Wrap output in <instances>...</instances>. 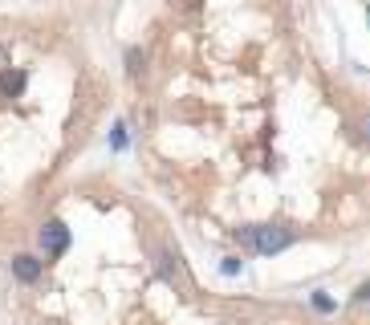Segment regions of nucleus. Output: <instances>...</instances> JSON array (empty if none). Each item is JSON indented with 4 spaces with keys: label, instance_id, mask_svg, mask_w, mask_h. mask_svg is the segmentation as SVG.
Instances as JSON below:
<instances>
[{
    "label": "nucleus",
    "instance_id": "obj_7",
    "mask_svg": "<svg viewBox=\"0 0 370 325\" xmlns=\"http://www.w3.org/2000/svg\"><path fill=\"white\" fill-rule=\"evenodd\" d=\"M313 305H318V309H322V313H330V309H334V301H330V297H325V293H318V297H313Z\"/></svg>",
    "mask_w": 370,
    "mask_h": 325
},
{
    "label": "nucleus",
    "instance_id": "obj_1",
    "mask_svg": "<svg viewBox=\"0 0 370 325\" xmlns=\"http://www.w3.org/2000/svg\"><path fill=\"white\" fill-rule=\"evenodd\" d=\"M244 240H253V248L260 256H277V252H285L297 236L289 232V228H281V224H269V228H249Z\"/></svg>",
    "mask_w": 370,
    "mask_h": 325
},
{
    "label": "nucleus",
    "instance_id": "obj_3",
    "mask_svg": "<svg viewBox=\"0 0 370 325\" xmlns=\"http://www.w3.org/2000/svg\"><path fill=\"white\" fill-rule=\"evenodd\" d=\"M13 277L24 280V285L37 280L41 277V260H37V256H13Z\"/></svg>",
    "mask_w": 370,
    "mask_h": 325
},
{
    "label": "nucleus",
    "instance_id": "obj_5",
    "mask_svg": "<svg viewBox=\"0 0 370 325\" xmlns=\"http://www.w3.org/2000/svg\"><path fill=\"white\" fill-rule=\"evenodd\" d=\"M0 90L4 93H21L24 90V73L17 70V73H4V77H0Z\"/></svg>",
    "mask_w": 370,
    "mask_h": 325
},
{
    "label": "nucleus",
    "instance_id": "obj_4",
    "mask_svg": "<svg viewBox=\"0 0 370 325\" xmlns=\"http://www.w3.org/2000/svg\"><path fill=\"white\" fill-rule=\"evenodd\" d=\"M142 70H147V53H142V49H126V73L139 77Z\"/></svg>",
    "mask_w": 370,
    "mask_h": 325
},
{
    "label": "nucleus",
    "instance_id": "obj_6",
    "mask_svg": "<svg viewBox=\"0 0 370 325\" xmlns=\"http://www.w3.org/2000/svg\"><path fill=\"white\" fill-rule=\"evenodd\" d=\"M220 269H224V277H236V273H240V256H228Z\"/></svg>",
    "mask_w": 370,
    "mask_h": 325
},
{
    "label": "nucleus",
    "instance_id": "obj_2",
    "mask_svg": "<svg viewBox=\"0 0 370 325\" xmlns=\"http://www.w3.org/2000/svg\"><path fill=\"white\" fill-rule=\"evenodd\" d=\"M37 240H41V248H45L49 256H61L66 248H70V228H66L61 220H49L45 228L37 232Z\"/></svg>",
    "mask_w": 370,
    "mask_h": 325
}]
</instances>
